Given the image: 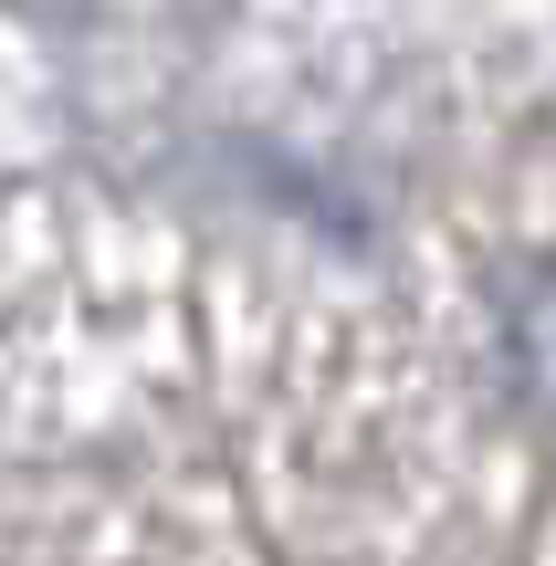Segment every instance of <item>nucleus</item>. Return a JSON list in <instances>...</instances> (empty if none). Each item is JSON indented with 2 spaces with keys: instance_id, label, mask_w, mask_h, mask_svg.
Wrapping results in <instances>:
<instances>
[{
  "instance_id": "obj_1",
  "label": "nucleus",
  "mask_w": 556,
  "mask_h": 566,
  "mask_svg": "<svg viewBox=\"0 0 556 566\" xmlns=\"http://www.w3.org/2000/svg\"><path fill=\"white\" fill-rule=\"evenodd\" d=\"M515 357H525V378L556 399V283H546V294H525V315H515Z\"/></svg>"
}]
</instances>
